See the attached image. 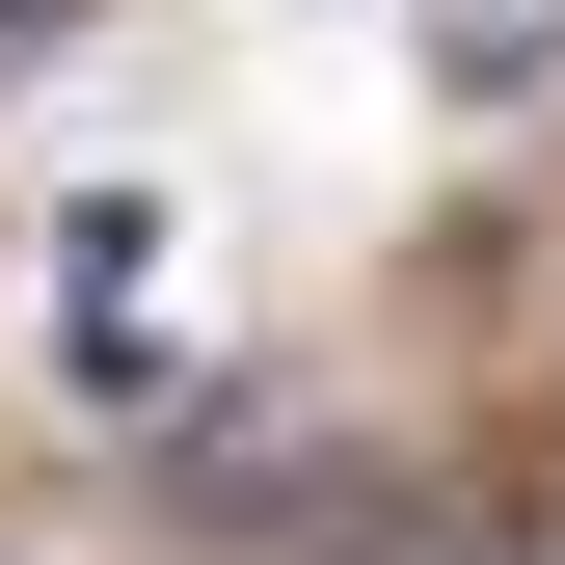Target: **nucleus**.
Wrapping results in <instances>:
<instances>
[{
  "label": "nucleus",
  "mask_w": 565,
  "mask_h": 565,
  "mask_svg": "<svg viewBox=\"0 0 565 565\" xmlns=\"http://www.w3.org/2000/svg\"><path fill=\"white\" fill-rule=\"evenodd\" d=\"M431 82H458V108H539V82H565V0H431Z\"/></svg>",
  "instance_id": "2"
},
{
  "label": "nucleus",
  "mask_w": 565,
  "mask_h": 565,
  "mask_svg": "<svg viewBox=\"0 0 565 565\" xmlns=\"http://www.w3.org/2000/svg\"><path fill=\"white\" fill-rule=\"evenodd\" d=\"M54 323H82V377H162V216H54Z\"/></svg>",
  "instance_id": "1"
}]
</instances>
